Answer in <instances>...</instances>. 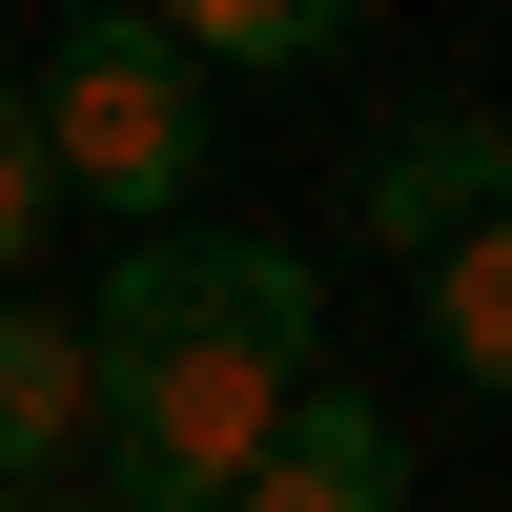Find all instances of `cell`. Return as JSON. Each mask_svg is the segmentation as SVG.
Returning a JSON list of instances; mask_svg holds the SVG:
<instances>
[{"label": "cell", "instance_id": "obj_8", "mask_svg": "<svg viewBox=\"0 0 512 512\" xmlns=\"http://www.w3.org/2000/svg\"><path fill=\"white\" fill-rule=\"evenodd\" d=\"M410 267H431V349L492 390V369H512V246H492V226H451V246H410Z\"/></svg>", "mask_w": 512, "mask_h": 512}, {"label": "cell", "instance_id": "obj_7", "mask_svg": "<svg viewBox=\"0 0 512 512\" xmlns=\"http://www.w3.org/2000/svg\"><path fill=\"white\" fill-rule=\"evenodd\" d=\"M164 41H185L205 82H287V62H328V41L369 21V0H144Z\"/></svg>", "mask_w": 512, "mask_h": 512}, {"label": "cell", "instance_id": "obj_6", "mask_svg": "<svg viewBox=\"0 0 512 512\" xmlns=\"http://www.w3.org/2000/svg\"><path fill=\"white\" fill-rule=\"evenodd\" d=\"M82 390H103V369H82V328L0 287V492H62V451H82Z\"/></svg>", "mask_w": 512, "mask_h": 512}, {"label": "cell", "instance_id": "obj_1", "mask_svg": "<svg viewBox=\"0 0 512 512\" xmlns=\"http://www.w3.org/2000/svg\"><path fill=\"white\" fill-rule=\"evenodd\" d=\"M21 123H41V185L123 205V226H185V185H205V62L144 21V0L62 21V62L21 82Z\"/></svg>", "mask_w": 512, "mask_h": 512}, {"label": "cell", "instance_id": "obj_10", "mask_svg": "<svg viewBox=\"0 0 512 512\" xmlns=\"http://www.w3.org/2000/svg\"><path fill=\"white\" fill-rule=\"evenodd\" d=\"M0 512H103V492H0Z\"/></svg>", "mask_w": 512, "mask_h": 512}, {"label": "cell", "instance_id": "obj_5", "mask_svg": "<svg viewBox=\"0 0 512 512\" xmlns=\"http://www.w3.org/2000/svg\"><path fill=\"white\" fill-rule=\"evenodd\" d=\"M226 512H410V451H390V410L287 390V410H267V451L226 472Z\"/></svg>", "mask_w": 512, "mask_h": 512}, {"label": "cell", "instance_id": "obj_2", "mask_svg": "<svg viewBox=\"0 0 512 512\" xmlns=\"http://www.w3.org/2000/svg\"><path fill=\"white\" fill-rule=\"evenodd\" d=\"M103 390H82V451H103V512H226V472L267 451V410L308 390V369L267 349H82Z\"/></svg>", "mask_w": 512, "mask_h": 512}, {"label": "cell", "instance_id": "obj_3", "mask_svg": "<svg viewBox=\"0 0 512 512\" xmlns=\"http://www.w3.org/2000/svg\"><path fill=\"white\" fill-rule=\"evenodd\" d=\"M308 328H328L308 246H267V226H144L123 287L82 308V349H267V369H308Z\"/></svg>", "mask_w": 512, "mask_h": 512}, {"label": "cell", "instance_id": "obj_11", "mask_svg": "<svg viewBox=\"0 0 512 512\" xmlns=\"http://www.w3.org/2000/svg\"><path fill=\"white\" fill-rule=\"evenodd\" d=\"M62 21H103V0H62Z\"/></svg>", "mask_w": 512, "mask_h": 512}, {"label": "cell", "instance_id": "obj_4", "mask_svg": "<svg viewBox=\"0 0 512 512\" xmlns=\"http://www.w3.org/2000/svg\"><path fill=\"white\" fill-rule=\"evenodd\" d=\"M492 185H512V123H492V103H410V123H369V144H349V226H369V246L492 226Z\"/></svg>", "mask_w": 512, "mask_h": 512}, {"label": "cell", "instance_id": "obj_9", "mask_svg": "<svg viewBox=\"0 0 512 512\" xmlns=\"http://www.w3.org/2000/svg\"><path fill=\"white\" fill-rule=\"evenodd\" d=\"M62 226V185H41V123H21V82H0V267Z\"/></svg>", "mask_w": 512, "mask_h": 512}]
</instances>
